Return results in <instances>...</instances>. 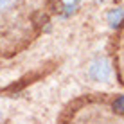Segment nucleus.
Masks as SVG:
<instances>
[{
	"label": "nucleus",
	"mask_w": 124,
	"mask_h": 124,
	"mask_svg": "<svg viewBox=\"0 0 124 124\" xmlns=\"http://www.w3.org/2000/svg\"><path fill=\"white\" fill-rule=\"evenodd\" d=\"M58 7L59 0H0V63L29 49Z\"/></svg>",
	"instance_id": "1"
},
{
	"label": "nucleus",
	"mask_w": 124,
	"mask_h": 124,
	"mask_svg": "<svg viewBox=\"0 0 124 124\" xmlns=\"http://www.w3.org/2000/svg\"><path fill=\"white\" fill-rule=\"evenodd\" d=\"M59 124H124V95H85L65 108Z\"/></svg>",
	"instance_id": "2"
},
{
	"label": "nucleus",
	"mask_w": 124,
	"mask_h": 124,
	"mask_svg": "<svg viewBox=\"0 0 124 124\" xmlns=\"http://www.w3.org/2000/svg\"><path fill=\"white\" fill-rule=\"evenodd\" d=\"M112 61L119 83L124 86V22L117 29V34L112 41Z\"/></svg>",
	"instance_id": "3"
}]
</instances>
